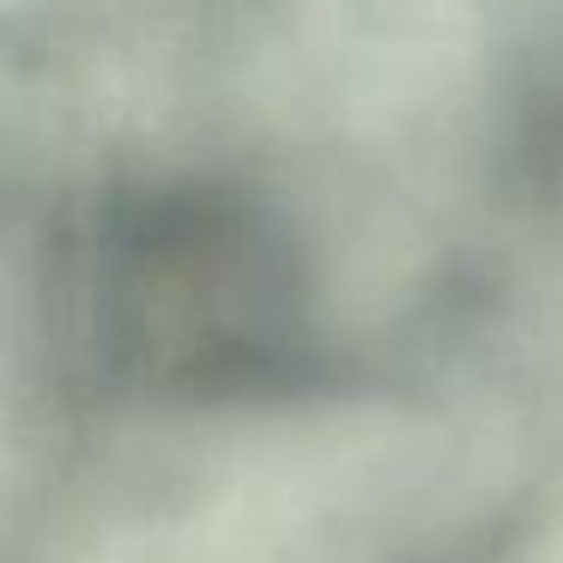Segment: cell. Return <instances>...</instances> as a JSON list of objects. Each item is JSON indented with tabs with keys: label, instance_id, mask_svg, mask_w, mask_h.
<instances>
[{
	"label": "cell",
	"instance_id": "cell-1",
	"mask_svg": "<svg viewBox=\"0 0 563 563\" xmlns=\"http://www.w3.org/2000/svg\"><path fill=\"white\" fill-rule=\"evenodd\" d=\"M67 364L115 400H243L316 352L309 279L285 231L207 188L103 200L55 261Z\"/></svg>",
	"mask_w": 563,
	"mask_h": 563
}]
</instances>
